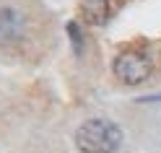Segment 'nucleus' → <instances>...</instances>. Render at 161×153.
<instances>
[{
  "label": "nucleus",
  "mask_w": 161,
  "mask_h": 153,
  "mask_svg": "<svg viewBox=\"0 0 161 153\" xmlns=\"http://www.w3.org/2000/svg\"><path fill=\"white\" fill-rule=\"evenodd\" d=\"M112 70H114V75L122 80V83L138 86V83H143V80L151 78V73H153V60H151V55L146 49L130 47V49H122V52L114 57Z\"/></svg>",
  "instance_id": "obj_2"
},
{
  "label": "nucleus",
  "mask_w": 161,
  "mask_h": 153,
  "mask_svg": "<svg viewBox=\"0 0 161 153\" xmlns=\"http://www.w3.org/2000/svg\"><path fill=\"white\" fill-rule=\"evenodd\" d=\"M140 101H143V104H151V101H161V94H153V96H143Z\"/></svg>",
  "instance_id": "obj_6"
},
{
  "label": "nucleus",
  "mask_w": 161,
  "mask_h": 153,
  "mask_svg": "<svg viewBox=\"0 0 161 153\" xmlns=\"http://www.w3.org/2000/svg\"><path fill=\"white\" fill-rule=\"evenodd\" d=\"M68 34H70V39H73V47L80 52V29L75 24H68Z\"/></svg>",
  "instance_id": "obj_5"
},
{
  "label": "nucleus",
  "mask_w": 161,
  "mask_h": 153,
  "mask_svg": "<svg viewBox=\"0 0 161 153\" xmlns=\"http://www.w3.org/2000/svg\"><path fill=\"white\" fill-rule=\"evenodd\" d=\"M125 140L122 127L112 119H86L75 130V148L80 153H117Z\"/></svg>",
  "instance_id": "obj_1"
},
{
  "label": "nucleus",
  "mask_w": 161,
  "mask_h": 153,
  "mask_svg": "<svg viewBox=\"0 0 161 153\" xmlns=\"http://www.w3.org/2000/svg\"><path fill=\"white\" fill-rule=\"evenodd\" d=\"M26 29V18L21 11L16 8H0V42H16L24 36Z\"/></svg>",
  "instance_id": "obj_3"
},
{
  "label": "nucleus",
  "mask_w": 161,
  "mask_h": 153,
  "mask_svg": "<svg viewBox=\"0 0 161 153\" xmlns=\"http://www.w3.org/2000/svg\"><path fill=\"white\" fill-rule=\"evenodd\" d=\"M109 13H112V3L109 0H80V16L91 26L104 24L109 18Z\"/></svg>",
  "instance_id": "obj_4"
}]
</instances>
